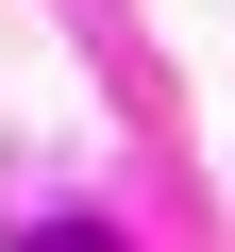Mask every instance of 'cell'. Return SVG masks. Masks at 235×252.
<instances>
[{
	"label": "cell",
	"mask_w": 235,
	"mask_h": 252,
	"mask_svg": "<svg viewBox=\"0 0 235 252\" xmlns=\"http://www.w3.org/2000/svg\"><path fill=\"white\" fill-rule=\"evenodd\" d=\"M17 252H135L118 219H17Z\"/></svg>",
	"instance_id": "cell-1"
}]
</instances>
